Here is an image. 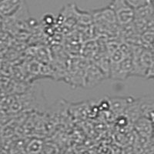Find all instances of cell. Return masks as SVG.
Masks as SVG:
<instances>
[{
  "label": "cell",
  "instance_id": "obj_1",
  "mask_svg": "<svg viewBox=\"0 0 154 154\" xmlns=\"http://www.w3.org/2000/svg\"><path fill=\"white\" fill-rule=\"evenodd\" d=\"M109 5L115 12L116 21L119 26L133 23L135 9L126 2V0H112Z\"/></svg>",
  "mask_w": 154,
  "mask_h": 154
},
{
  "label": "cell",
  "instance_id": "obj_2",
  "mask_svg": "<svg viewBox=\"0 0 154 154\" xmlns=\"http://www.w3.org/2000/svg\"><path fill=\"white\" fill-rule=\"evenodd\" d=\"M133 64L132 56L124 58L118 64L110 65L109 77L117 80H124L133 75Z\"/></svg>",
  "mask_w": 154,
  "mask_h": 154
},
{
  "label": "cell",
  "instance_id": "obj_3",
  "mask_svg": "<svg viewBox=\"0 0 154 154\" xmlns=\"http://www.w3.org/2000/svg\"><path fill=\"white\" fill-rule=\"evenodd\" d=\"M106 78V75L98 66L95 63L89 64L85 72L83 86L86 88H93L101 83Z\"/></svg>",
  "mask_w": 154,
  "mask_h": 154
},
{
  "label": "cell",
  "instance_id": "obj_4",
  "mask_svg": "<svg viewBox=\"0 0 154 154\" xmlns=\"http://www.w3.org/2000/svg\"><path fill=\"white\" fill-rule=\"evenodd\" d=\"M134 130L141 139L148 142L152 140L154 133V123L145 117L139 118L133 123Z\"/></svg>",
  "mask_w": 154,
  "mask_h": 154
},
{
  "label": "cell",
  "instance_id": "obj_5",
  "mask_svg": "<svg viewBox=\"0 0 154 154\" xmlns=\"http://www.w3.org/2000/svg\"><path fill=\"white\" fill-rule=\"evenodd\" d=\"M25 5V0H0V16L13 17Z\"/></svg>",
  "mask_w": 154,
  "mask_h": 154
},
{
  "label": "cell",
  "instance_id": "obj_6",
  "mask_svg": "<svg viewBox=\"0 0 154 154\" xmlns=\"http://www.w3.org/2000/svg\"><path fill=\"white\" fill-rule=\"evenodd\" d=\"M133 99L131 97H113L109 100V107L111 109L112 113L116 116L123 115L126 108Z\"/></svg>",
  "mask_w": 154,
  "mask_h": 154
},
{
  "label": "cell",
  "instance_id": "obj_7",
  "mask_svg": "<svg viewBox=\"0 0 154 154\" xmlns=\"http://www.w3.org/2000/svg\"><path fill=\"white\" fill-rule=\"evenodd\" d=\"M141 116L145 117L154 123V97L146 96L139 99Z\"/></svg>",
  "mask_w": 154,
  "mask_h": 154
},
{
  "label": "cell",
  "instance_id": "obj_8",
  "mask_svg": "<svg viewBox=\"0 0 154 154\" xmlns=\"http://www.w3.org/2000/svg\"><path fill=\"white\" fill-rule=\"evenodd\" d=\"M126 1L134 9H138L149 2V0H126Z\"/></svg>",
  "mask_w": 154,
  "mask_h": 154
},
{
  "label": "cell",
  "instance_id": "obj_9",
  "mask_svg": "<svg viewBox=\"0 0 154 154\" xmlns=\"http://www.w3.org/2000/svg\"><path fill=\"white\" fill-rule=\"evenodd\" d=\"M151 23H152V24H153V25H154V13H153V16H152V21H151Z\"/></svg>",
  "mask_w": 154,
  "mask_h": 154
},
{
  "label": "cell",
  "instance_id": "obj_10",
  "mask_svg": "<svg viewBox=\"0 0 154 154\" xmlns=\"http://www.w3.org/2000/svg\"><path fill=\"white\" fill-rule=\"evenodd\" d=\"M149 1L151 2H154V0H149Z\"/></svg>",
  "mask_w": 154,
  "mask_h": 154
}]
</instances>
